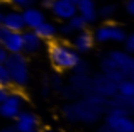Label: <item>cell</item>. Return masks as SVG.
<instances>
[{
  "instance_id": "cell-28",
  "label": "cell",
  "mask_w": 134,
  "mask_h": 132,
  "mask_svg": "<svg viewBox=\"0 0 134 132\" xmlns=\"http://www.w3.org/2000/svg\"><path fill=\"white\" fill-rule=\"evenodd\" d=\"M58 32L61 34V36H65V37H66V36H71V34H73V29L68 26V22H65V24H61V26H59Z\"/></svg>"
},
{
  "instance_id": "cell-13",
  "label": "cell",
  "mask_w": 134,
  "mask_h": 132,
  "mask_svg": "<svg viewBox=\"0 0 134 132\" xmlns=\"http://www.w3.org/2000/svg\"><path fill=\"white\" fill-rule=\"evenodd\" d=\"M49 10H51V14L56 17V19L63 20V22H66L68 19H71V17L76 14L75 3L66 2V0H54V3L51 5Z\"/></svg>"
},
{
  "instance_id": "cell-35",
  "label": "cell",
  "mask_w": 134,
  "mask_h": 132,
  "mask_svg": "<svg viewBox=\"0 0 134 132\" xmlns=\"http://www.w3.org/2000/svg\"><path fill=\"white\" fill-rule=\"evenodd\" d=\"M97 132H115V130H112L110 127H107V125H105V124H104V125H102V127H98V130H97Z\"/></svg>"
},
{
  "instance_id": "cell-24",
  "label": "cell",
  "mask_w": 134,
  "mask_h": 132,
  "mask_svg": "<svg viewBox=\"0 0 134 132\" xmlns=\"http://www.w3.org/2000/svg\"><path fill=\"white\" fill-rule=\"evenodd\" d=\"M49 86H51V90H56V92H59V90L65 86V81H63V78L59 75H53L51 78H49Z\"/></svg>"
},
{
  "instance_id": "cell-32",
  "label": "cell",
  "mask_w": 134,
  "mask_h": 132,
  "mask_svg": "<svg viewBox=\"0 0 134 132\" xmlns=\"http://www.w3.org/2000/svg\"><path fill=\"white\" fill-rule=\"evenodd\" d=\"M9 86H0V102H2L3 98H5L7 95H9Z\"/></svg>"
},
{
  "instance_id": "cell-23",
  "label": "cell",
  "mask_w": 134,
  "mask_h": 132,
  "mask_svg": "<svg viewBox=\"0 0 134 132\" xmlns=\"http://www.w3.org/2000/svg\"><path fill=\"white\" fill-rule=\"evenodd\" d=\"M9 3L15 9H27V7H32L37 3V0H9Z\"/></svg>"
},
{
  "instance_id": "cell-12",
  "label": "cell",
  "mask_w": 134,
  "mask_h": 132,
  "mask_svg": "<svg viewBox=\"0 0 134 132\" xmlns=\"http://www.w3.org/2000/svg\"><path fill=\"white\" fill-rule=\"evenodd\" d=\"M43 47V39L34 32L32 29L22 31V53L26 54H36Z\"/></svg>"
},
{
  "instance_id": "cell-31",
  "label": "cell",
  "mask_w": 134,
  "mask_h": 132,
  "mask_svg": "<svg viewBox=\"0 0 134 132\" xmlns=\"http://www.w3.org/2000/svg\"><path fill=\"white\" fill-rule=\"evenodd\" d=\"M7 56H9V51H7L3 46H0V63H5Z\"/></svg>"
},
{
  "instance_id": "cell-27",
  "label": "cell",
  "mask_w": 134,
  "mask_h": 132,
  "mask_svg": "<svg viewBox=\"0 0 134 132\" xmlns=\"http://www.w3.org/2000/svg\"><path fill=\"white\" fill-rule=\"evenodd\" d=\"M88 69H90L88 63H87L85 59H80L78 63H76V66L73 68V71H75V73H80V75H85V73H88Z\"/></svg>"
},
{
  "instance_id": "cell-15",
  "label": "cell",
  "mask_w": 134,
  "mask_h": 132,
  "mask_svg": "<svg viewBox=\"0 0 134 132\" xmlns=\"http://www.w3.org/2000/svg\"><path fill=\"white\" fill-rule=\"evenodd\" d=\"M93 43H95L93 41V34L88 32L87 29H83V31L75 32L71 47L76 51V53H88L92 47H93Z\"/></svg>"
},
{
  "instance_id": "cell-11",
  "label": "cell",
  "mask_w": 134,
  "mask_h": 132,
  "mask_svg": "<svg viewBox=\"0 0 134 132\" xmlns=\"http://www.w3.org/2000/svg\"><path fill=\"white\" fill-rule=\"evenodd\" d=\"M14 120H15L14 129H15L17 132H29V130L37 129V125H39L37 115L32 113V112H29V110H20L19 115H17Z\"/></svg>"
},
{
  "instance_id": "cell-14",
  "label": "cell",
  "mask_w": 134,
  "mask_h": 132,
  "mask_svg": "<svg viewBox=\"0 0 134 132\" xmlns=\"http://www.w3.org/2000/svg\"><path fill=\"white\" fill-rule=\"evenodd\" d=\"M134 109V97H122L115 93L114 97L107 98V110H121V112L131 115Z\"/></svg>"
},
{
  "instance_id": "cell-16",
  "label": "cell",
  "mask_w": 134,
  "mask_h": 132,
  "mask_svg": "<svg viewBox=\"0 0 134 132\" xmlns=\"http://www.w3.org/2000/svg\"><path fill=\"white\" fill-rule=\"evenodd\" d=\"M76 7V14L80 17H83L87 24H93L95 20L98 19L97 17V3L95 0H78L75 3Z\"/></svg>"
},
{
  "instance_id": "cell-17",
  "label": "cell",
  "mask_w": 134,
  "mask_h": 132,
  "mask_svg": "<svg viewBox=\"0 0 134 132\" xmlns=\"http://www.w3.org/2000/svg\"><path fill=\"white\" fill-rule=\"evenodd\" d=\"M20 14H22V19H24V26H26L27 29H36L41 22H44V20H46L44 12H43V10H39L36 5L27 7V9H22V10H20Z\"/></svg>"
},
{
  "instance_id": "cell-10",
  "label": "cell",
  "mask_w": 134,
  "mask_h": 132,
  "mask_svg": "<svg viewBox=\"0 0 134 132\" xmlns=\"http://www.w3.org/2000/svg\"><path fill=\"white\" fill-rule=\"evenodd\" d=\"M0 24H2L5 29L12 31V32H22V31L26 29L20 10H14V9L3 10V15H2V19H0Z\"/></svg>"
},
{
  "instance_id": "cell-20",
  "label": "cell",
  "mask_w": 134,
  "mask_h": 132,
  "mask_svg": "<svg viewBox=\"0 0 134 132\" xmlns=\"http://www.w3.org/2000/svg\"><path fill=\"white\" fill-rule=\"evenodd\" d=\"M115 14H117V5H114V3H105L100 9H97V17H102L104 20L114 19Z\"/></svg>"
},
{
  "instance_id": "cell-30",
  "label": "cell",
  "mask_w": 134,
  "mask_h": 132,
  "mask_svg": "<svg viewBox=\"0 0 134 132\" xmlns=\"http://www.w3.org/2000/svg\"><path fill=\"white\" fill-rule=\"evenodd\" d=\"M53 90H51V86L48 85V83H44L43 85V88H41V97H44V98H48L49 97V93H51Z\"/></svg>"
},
{
  "instance_id": "cell-26",
  "label": "cell",
  "mask_w": 134,
  "mask_h": 132,
  "mask_svg": "<svg viewBox=\"0 0 134 132\" xmlns=\"http://www.w3.org/2000/svg\"><path fill=\"white\" fill-rule=\"evenodd\" d=\"M122 44H124V51L129 54L134 53V34H127L126 36V39L122 41Z\"/></svg>"
},
{
  "instance_id": "cell-4",
  "label": "cell",
  "mask_w": 134,
  "mask_h": 132,
  "mask_svg": "<svg viewBox=\"0 0 134 132\" xmlns=\"http://www.w3.org/2000/svg\"><path fill=\"white\" fill-rule=\"evenodd\" d=\"M61 92L68 100L82 98V97L88 95L92 92V78L88 76V73H85V75L75 73V75L71 76V80H70L68 85L61 88Z\"/></svg>"
},
{
  "instance_id": "cell-21",
  "label": "cell",
  "mask_w": 134,
  "mask_h": 132,
  "mask_svg": "<svg viewBox=\"0 0 134 132\" xmlns=\"http://www.w3.org/2000/svg\"><path fill=\"white\" fill-rule=\"evenodd\" d=\"M117 93L122 97H134V81L131 78H126L117 83Z\"/></svg>"
},
{
  "instance_id": "cell-39",
  "label": "cell",
  "mask_w": 134,
  "mask_h": 132,
  "mask_svg": "<svg viewBox=\"0 0 134 132\" xmlns=\"http://www.w3.org/2000/svg\"><path fill=\"white\" fill-rule=\"evenodd\" d=\"M66 2H71V3H76L78 0H66Z\"/></svg>"
},
{
  "instance_id": "cell-37",
  "label": "cell",
  "mask_w": 134,
  "mask_h": 132,
  "mask_svg": "<svg viewBox=\"0 0 134 132\" xmlns=\"http://www.w3.org/2000/svg\"><path fill=\"white\" fill-rule=\"evenodd\" d=\"M3 10H5V9H3V5H2V2H0V19H2V15H3Z\"/></svg>"
},
{
  "instance_id": "cell-1",
  "label": "cell",
  "mask_w": 134,
  "mask_h": 132,
  "mask_svg": "<svg viewBox=\"0 0 134 132\" xmlns=\"http://www.w3.org/2000/svg\"><path fill=\"white\" fill-rule=\"evenodd\" d=\"M107 112V98L90 92L88 95L76 98L73 103L63 105L61 115L68 122L93 124Z\"/></svg>"
},
{
  "instance_id": "cell-18",
  "label": "cell",
  "mask_w": 134,
  "mask_h": 132,
  "mask_svg": "<svg viewBox=\"0 0 134 132\" xmlns=\"http://www.w3.org/2000/svg\"><path fill=\"white\" fill-rule=\"evenodd\" d=\"M9 53H22V32H12L10 31L5 36V39L0 43Z\"/></svg>"
},
{
  "instance_id": "cell-34",
  "label": "cell",
  "mask_w": 134,
  "mask_h": 132,
  "mask_svg": "<svg viewBox=\"0 0 134 132\" xmlns=\"http://www.w3.org/2000/svg\"><path fill=\"white\" fill-rule=\"evenodd\" d=\"M43 9H51V5L54 3V0H39Z\"/></svg>"
},
{
  "instance_id": "cell-29",
  "label": "cell",
  "mask_w": 134,
  "mask_h": 132,
  "mask_svg": "<svg viewBox=\"0 0 134 132\" xmlns=\"http://www.w3.org/2000/svg\"><path fill=\"white\" fill-rule=\"evenodd\" d=\"M124 9H126V14H127V15H134V0H126Z\"/></svg>"
},
{
  "instance_id": "cell-33",
  "label": "cell",
  "mask_w": 134,
  "mask_h": 132,
  "mask_svg": "<svg viewBox=\"0 0 134 132\" xmlns=\"http://www.w3.org/2000/svg\"><path fill=\"white\" fill-rule=\"evenodd\" d=\"M9 32H10V31H9V29H5V27H3L2 24H0V43H2V41L5 39V36H7Z\"/></svg>"
},
{
  "instance_id": "cell-7",
  "label": "cell",
  "mask_w": 134,
  "mask_h": 132,
  "mask_svg": "<svg viewBox=\"0 0 134 132\" xmlns=\"http://www.w3.org/2000/svg\"><path fill=\"white\" fill-rule=\"evenodd\" d=\"M107 58L110 59V63L126 76V78H132L134 75V58L132 54L126 53V51L114 49L107 54Z\"/></svg>"
},
{
  "instance_id": "cell-2",
  "label": "cell",
  "mask_w": 134,
  "mask_h": 132,
  "mask_svg": "<svg viewBox=\"0 0 134 132\" xmlns=\"http://www.w3.org/2000/svg\"><path fill=\"white\" fill-rule=\"evenodd\" d=\"M48 54H49V61L58 71H70L76 66L82 58L80 53H76L70 44L66 43H59V41H53L48 47Z\"/></svg>"
},
{
  "instance_id": "cell-8",
  "label": "cell",
  "mask_w": 134,
  "mask_h": 132,
  "mask_svg": "<svg viewBox=\"0 0 134 132\" xmlns=\"http://www.w3.org/2000/svg\"><path fill=\"white\" fill-rule=\"evenodd\" d=\"M22 105H24L22 95H19V93H9L0 102V117L9 119V120L15 119L19 115V112L22 110Z\"/></svg>"
},
{
  "instance_id": "cell-22",
  "label": "cell",
  "mask_w": 134,
  "mask_h": 132,
  "mask_svg": "<svg viewBox=\"0 0 134 132\" xmlns=\"http://www.w3.org/2000/svg\"><path fill=\"white\" fill-rule=\"evenodd\" d=\"M66 22H68V26L73 29V32H78V31H83L87 26H88V24H87L85 20H83V17H80L78 14H75V15H73L71 19H68Z\"/></svg>"
},
{
  "instance_id": "cell-40",
  "label": "cell",
  "mask_w": 134,
  "mask_h": 132,
  "mask_svg": "<svg viewBox=\"0 0 134 132\" xmlns=\"http://www.w3.org/2000/svg\"><path fill=\"white\" fill-rule=\"evenodd\" d=\"M29 132H41V130H37V129H34V130H29Z\"/></svg>"
},
{
  "instance_id": "cell-5",
  "label": "cell",
  "mask_w": 134,
  "mask_h": 132,
  "mask_svg": "<svg viewBox=\"0 0 134 132\" xmlns=\"http://www.w3.org/2000/svg\"><path fill=\"white\" fill-rule=\"evenodd\" d=\"M105 125L115 132H134V120L131 115L121 110H107L105 112Z\"/></svg>"
},
{
  "instance_id": "cell-6",
  "label": "cell",
  "mask_w": 134,
  "mask_h": 132,
  "mask_svg": "<svg viewBox=\"0 0 134 132\" xmlns=\"http://www.w3.org/2000/svg\"><path fill=\"white\" fill-rule=\"evenodd\" d=\"M126 36H127V32L121 26L104 24V26L95 29L93 41H97V43H122L126 39Z\"/></svg>"
},
{
  "instance_id": "cell-3",
  "label": "cell",
  "mask_w": 134,
  "mask_h": 132,
  "mask_svg": "<svg viewBox=\"0 0 134 132\" xmlns=\"http://www.w3.org/2000/svg\"><path fill=\"white\" fill-rule=\"evenodd\" d=\"M3 64L12 85H15L17 88H24L29 83V64L24 53H9Z\"/></svg>"
},
{
  "instance_id": "cell-36",
  "label": "cell",
  "mask_w": 134,
  "mask_h": 132,
  "mask_svg": "<svg viewBox=\"0 0 134 132\" xmlns=\"http://www.w3.org/2000/svg\"><path fill=\"white\" fill-rule=\"evenodd\" d=\"M0 132H17L14 127H3V129H0Z\"/></svg>"
},
{
  "instance_id": "cell-38",
  "label": "cell",
  "mask_w": 134,
  "mask_h": 132,
  "mask_svg": "<svg viewBox=\"0 0 134 132\" xmlns=\"http://www.w3.org/2000/svg\"><path fill=\"white\" fill-rule=\"evenodd\" d=\"M41 132H58V130H54V129H44V130H41Z\"/></svg>"
},
{
  "instance_id": "cell-25",
  "label": "cell",
  "mask_w": 134,
  "mask_h": 132,
  "mask_svg": "<svg viewBox=\"0 0 134 132\" xmlns=\"http://www.w3.org/2000/svg\"><path fill=\"white\" fill-rule=\"evenodd\" d=\"M10 85V78L9 73H7V68L3 63H0V86H9Z\"/></svg>"
},
{
  "instance_id": "cell-19",
  "label": "cell",
  "mask_w": 134,
  "mask_h": 132,
  "mask_svg": "<svg viewBox=\"0 0 134 132\" xmlns=\"http://www.w3.org/2000/svg\"><path fill=\"white\" fill-rule=\"evenodd\" d=\"M32 31L43 41H53L56 37V34H58V27H56L53 22H46V20H44V22H41L39 26H37L36 29H32Z\"/></svg>"
},
{
  "instance_id": "cell-9",
  "label": "cell",
  "mask_w": 134,
  "mask_h": 132,
  "mask_svg": "<svg viewBox=\"0 0 134 132\" xmlns=\"http://www.w3.org/2000/svg\"><path fill=\"white\" fill-rule=\"evenodd\" d=\"M92 92L104 97V98H110L117 93V83L107 78L104 73H100V75H95L92 78Z\"/></svg>"
}]
</instances>
